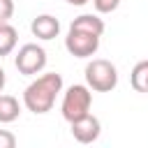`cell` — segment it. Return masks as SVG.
<instances>
[{
  "mask_svg": "<svg viewBox=\"0 0 148 148\" xmlns=\"http://www.w3.org/2000/svg\"><path fill=\"white\" fill-rule=\"evenodd\" d=\"M69 130H72V136L79 141V143H92L99 139L102 134V123L99 118H95L92 113H86L76 120L69 123Z\"/></svg>",
  "mask_w": 148,
  "mask_h": 148,
  "instance_id": "6",
  "label": "cell"
},
{
  "mask_svg": "<svg viewBox=\"0 0 148 148\" xmlns=\"http://www.w3.org/2000/svg\"><path fill=\"white\" fill-rule=\"evenodd\" d=\"M118 5H120V0H92V7L97 14H111L118 9Z\"/></svg>",
  "mask_w": 148,
  "mask_h": 148,
  "instance_id": "12",
  "label": "cell"
},
{
  "mask_svg": "<svg viewBox=\"0 0 148 148\" xmlns=\"http://www.w3.org/2000/svg\"><path fill=\"white\" fill-rule=\"evenodd\" d=\"M90 106H92V92L88 86L83 83H74L65 90L62 95V104H60V111H62V118L67 123L90 113Z\"/></svg>",
  "mask_w": 148,
  "mask_h": 148,
  "instance_id": "3",
  "label": "cell"
},
{
  "mask_svg": "<svg viewBox=\"0 0 148 148\" xmlns=\"http://www.w3.org/2000/svg\"><path fill=\"white\" fill-rule=\"evenodd\" d=\"M14 14V0H0V23L9 21Z\"/></svg>",
  "mask_w": 148,
  "mask_h": 148,
  "instance_id": "13",
  "label": "cell"
},
{
  "mask_svg": "<svg viewBox=\"0 0 148 148\" xmlns=\"http://www.w3.org/2000/svg\"><path fill=\"white\" fill-rule=\"evenodd\" d=\"M16 42H18L16 28H14L9 21L0 23V58H2V56H9V53L16 49Z\"/></svg>",
  "mask_w": 148,
  "mask_h": 148,
  "instance_id": "9",
  "label": "cell"
},
{
  "mask_svg": "<svg viewBox=\"0 0 148 148\" xmlns=\"http://www.w3.org/2000/svg\"><path fill=\"white\" fill-rule=\"evenodd\" d=\"M5 83H7V76H5V69L0 67V92H2V88H5Z\"/></svg>",
  "mask_w": 148,
  "mask_h": 148,
  "instance_id": "15",
  "label": "cell"
},
{
  "mask_svg": "<svg viewBox=\"0 0 148 148\" xmlns=\"http://www.w3.org/2000/svg\"><path fill=\"white\" fill-rule=\"evenodd\" d=\"M69 28L72 30H83V32H92V35H97V37H102L104 35V21L97 16V14H81V16H76L72 23H69Z\"/></svg>",
  "mask_w": 148,
  "mask_h": 148,
  "instance_id": "8",
  "label": "cell"
},
{
  "mask_svg": "<svg viewBox=\"0 0 148 148\" xmlns=\"http://www.w3.org/2000/svg\"><path fill=\"white\" fill-rule=\"evenodd\" d=\"M16 146V136L9 130H0V148H14Z\"/></svg>",
  "mask_w": 148,
  "mask_h": 148,
  "instance_id": "14",
  "label": "cell"
},
{
  "mask_svg": "<svg viewBox=\"0 0 148 148\" xmlns=\"http://www.w3.org/2000/svg\"><path fill=\"white\" fill-rule=\"evenodd\" d=\"M30 30H32V35H35L37 39L49 42V39L58 37V32H60V21H58L56 16H51V14H39V16L32 18Z\"/></svg>",
  "mask_w": 148,
  "mask_h": 148,
  "instance_id": "7",
  "label": "cell"
},
{
  "mask_svg": "<svg viewBox=\"0 0 148 148\" xmlns=\"http://www.w3.org/2000/svg\"><path fill=\"white\" fill-rule=\"evenodd\" d=\"M130 83L136 92H148V60H139L130 72Z\"/></svg>",
  "mask_w": 148,
  "mask_h": 148,
  "instance_id": "11",
  "label": "cell"
},
{
  "mask_svg": "<svg viewBox=\"0 0 148 148\" xmlns=\"http://www.w3.org/2000/svg\"><path fill=\"white\" fill-rule=\"evenodd\" d=\"M65 49L74 58H90L99 49V37L92 35V32H83V30H72L69 28L67 37H65Z\"/></svg>",
  "mask_w": 148,
  "mask_h": 148,
  "instance_id": "5",
  "label": "cell"
},
{
  "mask_svg": "<svg viewBox=\"0 0 148 148\" xmlns=\"http://www.w3.org/2000/svg\"><path fill=\"white\" fill-rule=\"evenodd\" d=\"M60 92H62V76L58 72H46L25 86L23 104L32 113H49Z\"/></svg>",
  "mask_w": 148,
  "mask_h": 148,
  "instance_id": "1",
  "label": "cell"
},
{
  "mask_svg": "<svg viewBox=\"0 0 148 148\" xmlns=\"http://www.w3.org/2000/svg\"><path fill=\"white\" fill-rule=\"evenodd\" d=\"M67 2H69V5H74V7H83L88 0H67Z\"/></svg>",
  "mask_w": 148,
  "mask_h": 148,
  "instance_id": "16",
  "label": "cell"
},
{
  "mask_svg": "<svg viewBox=\"0 0 148 148\" xmlns=\"http://www.w3.org/2000/svg\"><path fill=\"white\" fill-rule=\"evenodd\" d=\"M14 65L21 74L25 76H35L46 67V51L39 44H23L14 58Z\"/></svg>",
  "mask_w": 148,
  "mask_h": 148,
  "instance_id": "4",
  "label": "cell"
},
{
  "mask_svg": "<svg viewBox=\"0 0 148 148\" xmlns=\"http://www.w3.org/2000/svg\"><path fill=\"white\" fill-rule=\"evenodd\" d=\"M83 74H86V86L95 92H111L118 86V69L111 60L92 58L86 65Z\"/></svg>",
  "mask_w": 148,
  "mask_h": 148,
  "instance_id": "2",
  "label": "cell"
},
{
  "mask_svg": "<svg viewBox=\"0 0 148 148\" xmlns=\"http://www.w3.org/2000/svg\"><path fill=\"white\" fill-rule=\"evenodd\" d=\"M21 116V104L12 95H0V123H14Z\"/></svg>",
  "mask_w": 148,
  "mask_h": 148,
  "instance_id": "10",
  "label": "cell"
}]
</instances>
